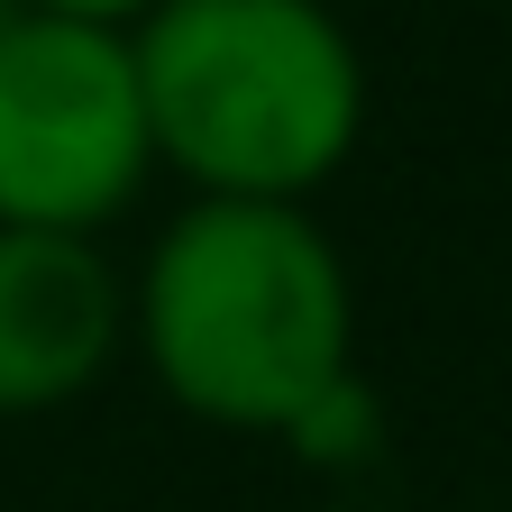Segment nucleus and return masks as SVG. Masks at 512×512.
Segmentation results:
<instances>
[{"label": "nucleus", "instance_id": "obj_1", "mask_svg": "<svg viewBox=\"0 0 512 512\" xmlns=\"http://www.w3.org/2000/svg\"><path fill=\"white\" fill-rule=\"evenodd\" d=\"M128 366L202 430L284 439L357 375L348 247L293 202H174L128 256Z\"/></svg>", "mask_w": 512, "mask_h": 512}, {"label": "nucleus", "instance_id": "obj_2", "mask_svg": "<svg viewBox=\"0 0 512 512\" xmlns=\"http://www.w3.org/2000/svg\"><path fill=\"white\" fill-rule=\"evenodd\" d=\"M156 174L183 202L320 211L375 119V74L330 0H156L128 28Z\"/></svg>", "mask_w": 512, "mask_h": 512}, {"label": "nucleus", "instance_id": "obj_3", "mask_svg": "<svg viewBox=\"0 0 512 512\" xmlns=\"http://www.w3.org/2000/svg\"><path fill=\"white\" fill-rule=\"evenodd\" d=\"M156 183L128 28L19 10L0 28V229L110 238Z\"/></svg>", "mask_w": 512, "mask_h": 512}, {"label": "nucleus", "instance_id": "obj_4", "mask_svg": "<svg viewBox=\"0 0 512 512\" xmlns=\"http://www.w3.org/2000/svg\"><path fill=\"white\" fill-rule=\"evenodd\" d=\"M128 366V266L110 238L0 229V421L92 403Z\"/></svg>", "mask_w": 512, "mask_h": 512}, {"label": "nucleus", "instance_id": "obj_5", "mask_svg": "<svg viewBox=\"0 0 512 512\" xmlns=\"http://www.w3.org/2000/svg\"><path fill=\"white\" fill-rule=\"evenodd\" d=\"M275 448H293V467H311V476H366L384 458V394L366 384V366L339 375Z\"/></svg>", "mask_w": 512, "mask_h": 512}, {"label": "nucleus", "instance_id": "obj_6", "mask_svg": "<svg viewBox=\"0 0 512 512\" xmlns=\"http://www.w3.org/2000/svg\"><path fill=\"white\" fill-rule=\"evenodd\" d=\"M19 10H46V19H83V28H138L156 0H19Z\"/></svg>", "mask_w": 512, "mask_h": 512}, {"label": "nucleus", "instance_id": "obj_7", "mask_svg": "<svg viewBox=\"0 0 512 512\" xmlns=\"http://www.w3.org/2000/svg\"><path fill=\"white\" fill-rule=\"evenodd\" d=\"M10 19H19V0H0V28H10Z\"/></svg>", "mask_w": 512, "mask_h": 512}]
</instances>
